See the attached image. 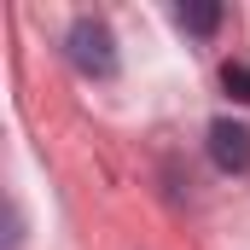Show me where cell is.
<instances>
[{
	"mask_svg": "<svg viewBox=\"0 0 250 250\" xmlns=\"http://www.w3.org/2000/svg\"><path fill=\"white\" fill-rule=\"evenodd\" d=\"M64 47H70V64L82 76H93V82L117 76V35H111L105 18H76L70 35H64Z\"/></svg>",
	"mask_w": 250,
	"mask_h": 250,
	"instance_id": "1",
	"label": "cell"
},
{
	"mask_svg": "<svg viewBox=\"0 0 250 250\" xmlns=\"http://www.w3.org/2000/svg\"><path fill=\"white\" fill-rule=\"evenodd\" d=\"M209 163H215L221 175H245L250 169V128L233 123V117L209 123Z\"/></svg>",
	"mask_w": 250,
	"mask_h": 250,
	"instance_id": "2",
	"label": "cell"
},
{
	"mask_svg": "<svg viewBox=\"0 0 250 250\" xmlns=\"http://www.w3.org/2000/svg\"><path fill=\"white\" fill-rule=\"evenodd\" d=\"M175 18H181V29H192V35H215L221 29V6L215 0H187Z\"/></svg>",
	"mask_w": 250,
	"mask_h": 250,
	"instance_id": "3",
	"label": "cell"
},
{
	"mask_svg": "<svg viewBox=\"0 0 250 250\" xmlns=\"http://www.w3.org/2000/svg\"><path fill=\"white\" fill-rule=\"evenodd\" d=\"M221 87L239 99V105H250V64H239V59H227L221 64Z\"/></svg>",
	"mask_w": 250,
	"mask_h": 250,
	"instance_id": "4",
	"label": "cell"
}]
</instances>
